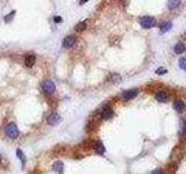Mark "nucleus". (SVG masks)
Wrapping results in <instances>:
<instances>
[{
  "instance_id": "1",
  "label": "nucleus",
  "mask_w": 186,
  "mask_h": 174,
  "mask_svg": "<svg viewBox=\"0 0 186 174\" xmlns=\"http://www.w3.org/2000/svg\"><path fill=\"white\" fill-rule=\"evenodd\" d=\"M5 134L7 135V137L12 138V139H15L19 137L20 135V131L14 123H8L7 126L5 127Z\"/></svg>"
},
{
  "instance_id": "2",
  "label": "nucleus",
  "mask_w": 186,
  "mask_h": 174,
  "mask_svg": "<svg viewBox=\"0 0 186 174\" xmlns=\"http://www.w3.org/2000/svg\"><path fill=\"white\" fill-rule=\"evenodd\" d=\"M140 24L142 26V28L150 29V28L156 26V19L153 17V16H143L140 20Z\"/></svg>"
},
{
  "instance_id": "3",
  "label": "nucleus",
  "mask_w": 186,
  "mask_h": 174,
  "mask_svg": "<svg viewBox=\"0 0 186 174\" xmlns=\"http://www.w3.org/2000/svg\"><path fill=\"white\" fill-rule=\"evenodd\" d=\"M42 89H43V92L46 94H52L55 92V89H56V86H55L52 80H46L42 84Z\"/></svg>"
},
{
  "instance_id": "4",
  "label": "nucleus",
  "mask_w": 186,
  "mask_h": 174,
  "mask_svg": "<svg viewBox=\"0 0 186 174\" xmlns=\"http://www.w3.org/2000/svg\"><path fill=\"white\" fill-rule=\"evenodd\" d=\"M47 122L50 126H56L61 122V116L57 114V113H51L49 114L48 117H47Z\"/></svg>"
},
{
  "instance_id": "5",
  "label": "nucleus",
  "mask_w": 186,
  "mask_h": 174,
  "mask_svg": "<svg viewBox=\"0 0 186 174\" xmlns=\"http://www.w3.org/2000/svg\"><path fill=\"white\" fill-rule=\"evenodd\" d=\"M77 42V37L73 36V35H70V36H66L63 41V47L64 48H71L76 44Z\"/></svg>"
},
{
  "instance_id": "6",
  "label": "nucleus",
  "mask_w": 186,
  "mask_h": 174,
  "mask_svg": "<svg viewBox=\"0 0 186 174\" xmlns=\"http://www.w3.org/2000/svg\"><path fill=\"white\" fill-rule=\"evenodd\" d=\"M35 63H36V57H35V55L29 54V55L26 56V58H24V65L27 67H32V66L35 65Z\"/></svg>"
},
{
  "instance_id": "7",
  "label": "nucleus",
  "mask_w": 186,
  "mask_h": 174,
  "mask_svg": "<svg viewBox=\"0 0 186 174\" xmlns=\"http://www.w3.org/2000/svg\"><path fill=\"white\" fill-rule=\"evenodd\" d=\"M101 117L104 120H111L113 117V110L111 107H104L101 110Z\"/></svg>"
},
{
  "instance_id": "8",
  "label": "nucleus",
  "mask_w": 186,
  "mask_h": 174,
  "mask_svg": "<svg viewBox=\"0 0 186 174\" xmlns=\"http://www.w3.org/2000/svg\"><path fill=\"white\" fill-rule=\"evenodd\" d=\"M155 99H156L158 102L164 103V102H166V101H168L169 95H168L166 92H163V91H161V92H157V93H156V95H155Z\"/></svg>"
},
{
  "instance_id": "9",
  "label": "nucleus",
  "mask_w": 186,
  "mask_h": 174,
  "mask_svg": "<svg viewBox=\"0 0 186 174\" xmlns=\"http://www.w3.org/2000/svg\"><path fill=\"white\" fill-rule=\"evenodd\" d=\"M138 91L137 89H128V91H126V92H123V99L125 100H131V99H134L136 95H137Z\"/></svg>"
},
{
  "instance_id": "10",
  "label": "nucleus",
  "mask_w": 186,
  "mask_h": 174,
  "mask_svg": "<svg viewBox=\"0 0 186 174\" xmlns=\"http://www.w3.org/2000/svg\"><path fill=\"white\" fill-rule=\"evenodd\" d=\"M93 149H94V151L97 152V153H99V154H102V153H105V146H104V144H102V142L101 141H97V142L93 143Z\"/></svg>"
},
{
  "instance_id": "11",
  "label": "nucleus",
  "mask_w": 186,
  "mask_h": 174,
  "mask_svg": "<svg viewBox=\"0 0 186 174\" xmlns=\"http://www.w3.org/2000/svg\"><path fill=\"white\" fill-rule=\"evenodd\" d=\"M54 171L58 174H62L64 172V164H63V161H61V160H57L55 161V164H54Z\"/></svg>"
},
{
  "instance_id": "12",
  "label": "nucleus",
  "mask_w": 186,
  "mask_h": 174,
  "mask_svg": "<svg viewBox=\"0 0 186 174\" xmlns=\"http://www.w3.org/2000/svg\"><path fill=\"white\" fill-rule=\"evenodd\" d=\"M184 107H185V104H184V102L181 100H176L173 102V108H175V110L178 111V113H183Z\"/></svg>"
},
{
  "instance_id": "13",
  "label": "nucleus",
  "mask_w": 186,
  "mask_h": 174,
  "mask_svg": "<svg viewBox=\"0 0 186 174\" xmlns=\"http://www.w3.org/2000/svg\"><path fill=\"white\" fill-rule=\"evenodd\" d=\"M185 50H186V48H185V44H184V43H177L176 47H175V52L178 54V55L183 54Z\"/></svg>"
},
{
  "instance_id": "14",
  "label": "nucleus",
  "mask_w": 186,
  "mask_h": 174,
  "mask_svg": "<svg viewBox=\"0 0 186 174\" xmlns=\"http://www.w3.org/2000/svg\"><path fill=\"white\" fill-rule=\"evenodd\" d=\"M179 135L180 136H185L186 135V122L184 120H180V124H179Z\"/></svg>"
},
{
  "instance_id": "15",
  "label": "nucleus",
  "mask_w": 186,
  "mask_h": 174,
  "mask_svg": "<svg viewBox=\"0 0 186 174\" xmlns=\"http://www.w3.org/2000/svg\"><path fill=\"white\" fill-rule=\"evenodd\" d=\"M180 5V0H169L168 2V7L170 9H175Z\"/></svg>"
},
{
  "instance_id": "16",
  "label": "nucleus",
  "mask_w": 186,
  "mask_h": 174,
  "mask_svg": "<svg viewBox=\"0 0 186 174\" xmlns=\"http://www.w3.org/2000/svg\"><path fill=\"white\" fill-rule=\"evenodd\" d=\"M16 156H17V158L22 161V166H24L26 165V157H24V152L20 150V149H17L16 150Z\"/></svg>"
},
{
  "instance_id": "17",
  "label": "nucleus",
  "mask_w": 186,
  "mask_h": 174,
  "mask_svg": "<svg viewBox=\"0 0 186 174\" xmlns=\"http://www.w3.org/2000/svg\"><path fill=\"white\" fill-rule=\"evenodd\" d=\"M171 28H172V23H171V22H165V23H163L162 26H161V32L166 33V32H169Z\"/></svg>"
},
{
  "instance_id": "18",
  "label": "nucleus",
  "mask_w": 186,
  "mask_h": 174,
  "mask_svg": "<svg viewBox=\"0 0 186 174\" xmlns=\"http://www.w3.org/2000/svg\"><path fill=\"white\" fill-rule=\"evenodd\" d=\"M85 28H86V23L85 22H79V23L76 24V27H74L76 32H83Z\"/></svg>"
},
{
  "instance_id": "19",
  "label": "nucleus",
  "mask_w": 186,
  "mask_h": 174,
  "mask_svg": "<svg viewBox=\"0 0 186 174\" xmlns=\"http://www.w3.org/2000/svg\"><path fill=\"white\" fill-rule=\"evenodd\" d=\"M179 66H180V69L186 71V58H180L179 59Z\"/></svg>"
},
{
  "instance_id": "20",
  "label": "nucleus",
  "mask_w": 186,
  "mask_h": 174,
  "mask_svg": "<svg viewBox=\"0 0 186 174\" xmlns=\"http://www.w3.org/2000/svg\"><path fill=\"white\" fill-rule=\"evenodd\" d=\"M168 72V70L166 69H164V67H158L156 71H155V73L156 74H159V76H162V74H165Z\"/></svg>"
},
{
  "instance_id": "21",
  "label": "nucleus",
  "mask_w": 186,
  "mask_h": 174,
  "mask_svg": "<svg viewBox=\"0 0 186 174\" xmlns=\"http://www.w3.org/2000/svg\"><path fill=\"white\" fill-rule=\"evenodd\" d=\"M14 14H15V12H12V13H9L8 15L5 16V22H9V21L12 20V17H13Z\"/></svg>"
},
{
  "instance_id": "22",
  "label": "nucleus",
  "mask_w": 186,
  "mask_h": 174,
  "mask_svg": "<svg viewBox=\"0 0 186 174\" xmlns=\"http://www.w3.org/2000/svg\"><path fill=\"white\" fill-rule=\"evenodd\" d=\"M112 80H113L114 82H116V81H120L121 78H120L118 74H113V76H112Z\"/></svg>"
},
{
  "instance_id": "23",
  "label": "nucleus",
  "mask_w": 186,
  "mask_h": 174,
  "mask_svg": "<svg viewBox=\"0 0 186 174\" xmlns=\"http://www.w3.org/2000/svg\"><path fill=\"white\" fill-rule=\"evenodd\" d=\"M54 21H55L56 23H59V22H62V17H61V16H55V17H54Z\"/></svg>"
},
{
  "instance_id": "24",
  "label": "nucleus",
  "mask_w": 186,
  "mask_h": 174,
  "mask_svg": "<svg viewBox=\"0 0 186 174\" xmlns=\"http://www.w3.org/2000/svg\"><path fill=\"white\" fill-rule=\"evenodd\" d=\"M151 174H163V172L161 169H155V171L151 172Z\"/></svg>"
},
{
  "instance_id": "25",
  "label": "nucleus",
  "mask_w": 186,
  "mask_h": 174,
  "mask_svg": "<svg viewBox=\"0 0 186 174\" xmlns=\"http://www.w3.org/2000/svg\"><path fill=\"white\" fill-rule=\"evenodd\" d=\"M89 0H80V5H83V4H85V2H87Z\"/></svg>"
},
{
  "instance_id": "26",
  "label": "nucleus",
  "mask_w": 186,
  "mask_h": 174,
  "mask_svg": "<svg viewBox=\"0 0 186 174\" xmlns=\"http://www.w3.org/2000/svg\"><path fill=\"white\" fill-rule=\"evenodd\" d=\"M0 164H1V154H0Z\"/></svg>"
}]
</instances>
